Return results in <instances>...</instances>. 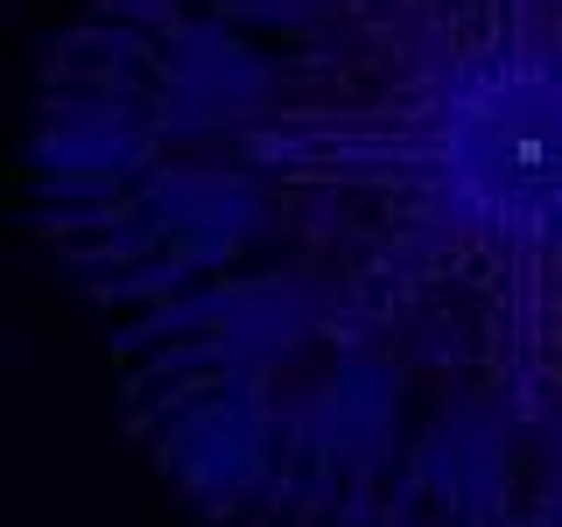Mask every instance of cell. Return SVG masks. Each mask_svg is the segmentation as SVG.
<instances>
[{"label": "cell", "instance_id": "cell-1", "mask_svg": "<svg viewBox=\"0 0 562 527\" xmlns=\"http://www.w3.org/2000/svg\"><path fill=\"white\" fill-rule=\"evenodd\" d=\"M35 198L225 527H562V0H92Z\"/></svg>", "mask_w": 562, "mask_h": 527}]
</instances>
